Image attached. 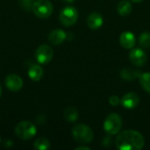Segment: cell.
I'll use <instances>...</instances> for the list:
<instances>
[{
    "label": "cell",
    "mask_w": 150,
    "mask_h": 150,
    "mask_svg": "<svg viewBox=\"0 0 150 150\" xmlns=\"http://www.w3.org/2000/svg\"><path fill=\"white\" fill-rule=\"evenodd\" d=\"M116 147L120 150H141L145 144L143 135L134 130H126L116 138Z\"/></svg>",
    "instance_id": "cell-1"
},
{
    "label": "cell",
    "mask_w": 150,
    "mask_h": 150,
    "mask_svg": "<svg viewBox=\"0 0 150 150\" xmlns=\"http://www.w3.org/2000/svg\"><path fill=\"white\" fill-rule=\"evenodd\" d=\"M72 135L74 140L81 144L91 142L94 137V134L91 128L84 124L76 125L72 128Z\"/></svg>",
    "instance_id": "cell-2"
},
{
    "label": "cell",
    "mask_w": 150,
    "mask_h": 150,
    "mask_svg": "<svg viewBox=\"0 0 150 150\" xmlns=\"http://www.w3.org/2000/svg\"><path fill=\"white\" fill-rule=\"evenodd\" d=\"M122 128V119L118 113H111L109 114L105 122H104V129L110 135L118 134Z\"/></svg>",
    "instance_id": "cell-3"
},
{
    "label": "cell",
    "mask_w": 150,
    "mask_h": 150,
    "mask_svg": "<svg viewBox=\"0 0 150 150\" xmlns=\"http://www.w3.org/2000/svg\"><path fill=\"white\" fill-rule=\"evenodd\" d=\"M53 4L49 0H36L33 4L32 11L40 18H47L53 13Z\"/></svg>",
    "instance_id": "cell-4"
},
{
    "label": "cell",
    "mask_w": 150,
    "mask_h": 150,
    "mask_svg": "<svg viewBox=\"0 0 150 150\" xmlns=\"http://www.w3.org/2000/svg\"><path fill=\"white\" fill-rule=\"evenodd\" d=\"M15 133L18 137L23 140L32 139L37 133L36 127L30 121H21L15 127Z\"/></svg>",
    "instance_id": "cell-5"
},
{
    "label": "cell",
    "mask_w": 150,
    "mask_h": 150,
    "mask_svg": "<svg viewBox=\"0 0 150 150\" xmlns=\"http://www.w3.org/2000/svg\"><path fill=\"white\" fill-rule=\"evenodd\" d=\"M61 23L64 26H71L76 24L78 18V11L73 6L64 7L59 15Z\"/></svg>",
    "instance_id": "cell-6"
},
{
    "label": "cell",
    "mask_w": 150,
    "mask_h": 150,
    "mask_svg": "<svg viewBox=\"0 0 150 150\" xmlns=\"http://www.w3.org/2000/svg\"><path fill=\"white\" fill-rule=\"evenodd\" d=\"M54 57V51L48 45L43 44L37 47L35 51V58L40 64H47L52 61Z\"/></svg>",
    "instance_id": "cell-7"
},
{
    "label": "cell",
    "mask_w": 150,
    "mask_h": 150,
    "mask_svg": "<svg viewBox=\"0 0 150 150\" xmlns=\"http://www.w3.org/2000/svg\"><path fill=\"white\" fill-rule=\"evenodd\" d=\"M129 60L135 67H143L147 62V54L141 48H134L129 53Z\"/></svg>",
    "instance_id": "cell-8"
},
{
    "label": "cell",
    "mask_w": 150,
    "mask_h": 150,
    "mask_svg": "<svg viewBox=\"0 0 150 150\" xmlns=\"http://www.w3.org/2000/svg\"><path fill=\"white\" fill-rule=\"evenodd\" d=\"M139 103H140V98L134 92H128L125 94L120 99V104L122 105V106L128 110L136 108Z\"/></svg>",
    "instance_id": "cell-9"
},
{
    "label": "cell",
    "mask_w": 150,
    "mask_h": 150,
    "mask_svg": "<svg viewBox=\"0 0 150 150\" xmlns=\"http://www.w3.org/2000/svg\"><path fill=\"white\" fill-rule=\"evenodd\" d=\"M5 85L10 91H18L23 87V80L19 76L11 73L5 77Z\"/></svg>",
    "instance_id": "cell-10"
},
{
    "label": "cell",
    "mask_w": 150,
    "mask_h": 150,
    "mask_svg": "<svg viewBox=\"0 0 150 150\" xmlns=\"http://www.w3.org/2000/svg\"><path fill=\"white\" fill-rule=\"evenodd\" d=\"M136 42L135 36L131 32H124L120 36V43L121 47L126 49H131L134 47Z\"/></svg>",
    "instance_id": "cell-11"
},
{
    "label": "cell",
    "mask_w": 150,
    "mask_h": 150,
    "mask_svg": "<svg viewBox=\"0 0 150 150\" xmlns=\"http://www.w3.org/2000/svg\"><path fill=\"white\" fill-rule=\"evenodd\" d=\"M48 40L53 45H60L67 39V33L62 29H54L52 30L48 33Z\"/></svg>",
    "instance_id": "cell-12"
},
{
    "label": "cell",
    "mask_w": 150,
    "mask_h": 150,
    "mask_svg": "<svg viewBox=\"0 0 150 150\" xmlns=\"http://www.w3.org/2000/svg\"><path fill=\"white\" fill-rule=\"evenodd\" d=\"M103 17L101 14L98 12H92L91 13L87 18V25L91 30H97L103 25Z\"/></svg>",
    "instance_id": "cell-13"
},
{
    "label": "cell",
    "mask_w": 150,
    "mask_h": 150,
    "mask_svg": "<svg viewBox=\"0 0 150 150\" xmlns=\"http://www.w3.org/2000/svg\"><path fill=\"white\" fill-rule=\"evenodd\" d=\"M142 72L141 70H134L129 68L123 69L120 72V76L126 81H134L135 78H139Z\"/></svg>",
    "instance_id": "cell-14"
},
{
    "label": "cell",
    "mask_w": 150,
    "mask_h": 150,
    "mask_svg": "<svg viewBox=\"0 0 150 150\" xmlns=\"http://www.w3.org/2000/svg\"><path fill=\"white\" fill-rule=\"evenodd\" d=\"M28 76L33 81H40L43 76V69L37 64L32 65L28 69Z\"/></svg>",
    "instance_id": "cell-15"
},
{
    "label": "cell",
    "mask_w": 150,
    "mask_h": 150,
    "mask_svg": "<svg viewBox=\"0 0 150 150\" xmlns=\"http://www.w3.org/2000/svg\"><path fill=\"white\" fill-rule=\"evenodd\" d=\"M63 116L64 119L69 122V123H74L78 119V111L76 107L74 106H69L67 107L64 112H63Z\"/></svg>",
    "instance_id": "cell-16"
},
{
    "label": "cell",
    "mask_w": 150,
    "mask_h": 150,
    "mask_svg": "<svg viewBox=\"0 0 150 150\" xmlns=\"http://www.w3.org/2000/svg\"><path fill=\"white\" fill-rule=\"evenodd\" d=\"M133 6L128 1H120L117 5V11L120 16L126 17L132 12Z\"/></svg>",
    "instance_id": "cell-17"
},
{
    "label": "cell",
    "mask_w": 150,
    "mask_h": 150,
    "mask_svg": "<svg viewBox=\"0 0 150 150\" xmlns=\"http://www.w3.org/2000/svg\"><path fill=\"white\" fill-rule=\"evenodd\" d=\"M141 86L144 91L150 93V73L149 72H142L139 77Z\"/></svg>",
    "instance_id": "cell-18"
},
{
    "label": "cell",
    "mask_w": 150,
    "mask_h": 150,
    "mask_svg": "<svg viewBox=\"0 0 150 150\" xmlns=\"http://www.w3.org/2000/svg\"><path fill=\"white\" fill-rule=\"evenodd\" d=\"M33 147L38 150H47L50 148V142L46 138H38L35 141Z\"/></svg>",
    "instance_id": "cell-19"
},
{
    "label": "cell",
    "mask_w": 150,
    "mask_h": 150,
    "mask_svg": "<svg viewBox=\"0 0 150 150\" xmlns=\"http://www.w3.org/2000/svg\"><path fill=\"white\" fill-rule=\"evenodd\" d=\"M139 43L144 48L150 47V33L148 32L142 33L139 37Z\"/></svg>",
    "instance_id": "cell-20"
},
{
    "label": "cell",
    "mask_w": 150,
    "mask_h": 150,
    "mask_svg": "<svg viewBox=\"0 0 150 150\" xmlns=\"http://www.w3.org/2000/svg\"><path fill=\"white\" fill-rule=\"evenodd\" d=\"M34 1L35 0H19V4L25 11H30L33 8Z\"/></svg>",
    "instance_id": "cell-21"
},
{
    "label": "cell",
    "mask_w": 150,
    "mask_h": 150,
    "mask_svg": "<svg viewBox=\"0 0 150 150\" xmlns=\"http://www.w3.org/2000/svg\"><path fill=\"white\" fill-rule=\"evenodd\" d=\"M109 103L110 105H112V106H117L120 105V99L119 98L118 96H115V95H112L109 98Z\"/></svg>",
    "instance_id": "cell-22"
},
{
    "label": "cell",
    "mask_w": 150,
    "mask_h": 150,
    "mask_svg": "<svg viewBox=\"0 0 150 150\" xmlns=\"http://www.w3.org/2000/svg\"><path fill=\"white\" fill-rule=\"evenodd\" d=\"M76 150H91V149L89 148V147H86V146H80V147H77L75 149Z\"/></svg>",
    "instance_id": "cell-23"
},
{
    "label": "cell",
    "mask_w": 150,
    "mask_h": 150,
    "mask_svg": "<svg viewBox=\"0 0 150 150\" xmlns=\"http://www.w3.org/2000/svg\"><path fill=\"white\" fill-rule=\"evenodd\" d=\"M62 1L65 2V3H68V4H70V3L74 2V0H62Z\"/></svg>",
    "instance_id": "cell-24"
},
{
    "label": "cell",
    "mask_w": 150,
    "mask_h": 150,
    "mask_svg": "<svg viewBox=\"0 0 150 150\" xmlns=\"http://www.w3.org/2000/svg\"><path fill=\"white\" fill-rule=\"evenodd\" d=\"M131 1H133V2H134V3H140V2H142V1H143V0H131Z\"/></svg>",
    "instance_id": "cell-25"
},
{
    "label": "cell",
    "mask_w": 150,
    "mask_h": 150,
    "mask_svg": "<svg viewBox=\"0 0 150 150\" xmlns=\"http://www.w3.org/2000/svg\"><path fill=\"white\" fill-rule=\"evenodd\" d=\"M2 96V88H1V86H0V97Z\"/></svg>",
    "instance_id": "cell-26"
},
{
    "label": "cell",
    "mask_w": 150,
    "mask_h": 150,
    "mask_svg": "<svg viewBox=\"0 0 150 150\" xmlns=\"http://www.w3.org/2000/svg\"><path fill=\"white\" fill-rule=\"evenodd\" d=\"M0 143H1V137H0Z\"/></svg>",
    "instance_id": "cell-27"
}]
</instances>
